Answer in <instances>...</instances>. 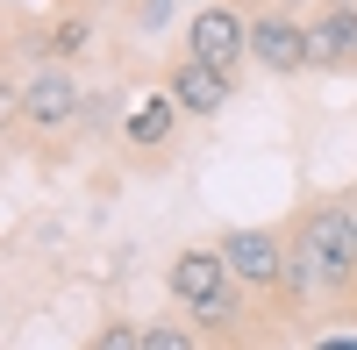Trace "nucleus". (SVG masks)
<instances>
[{"instance_id": "1", "label": "nucleus", "mask_w": 357, "mask_h": 350, "mask_svg": "<svg viewBox=\"0 0 357 350\" xmlns=\"http://www.w3.org/2000/svg\"><path fill=\"white\" fill-rule=\"evenodd\" d=\"M165 286H172L178 314H186L193 329H207V336L236 329V322H243V307H250V294H243V286H236V272H229V257H222V250H207V243L178 250V257H172V272H165Z\"/></svg>"}, {"instance_id": "2", "label": "nucleus", "mask_w": 357, "mask_h": 350, "mask_svg": "<svg viewBox=\"0 0 357 350\" xmlns=\"http://www.w3.org/2000/svg\"><path fill=\"white\" fill-rule=\"evenodd\" d=\"M293 236L314 250L321 300H357V208L350 200H314V208L293 222Z\"/></svg>"}, {"instance_id": "3", "label": "nucleus", "mask_w": 357, "mask_h": 350, "mask_svg": "<svg viewBox=\"0 0 357 350\" xmlns=\"http://www.w3.org/2000/svg\"><path fill=\"white\" fill-rule=\"evenodd\" d=\"M222 257H229V272H236V286L243 294H286V229H222V243H215Z\"/></svg>"}, {"instance_id": "4", "label": "nucleus", "mask_w": 357, "mask_h": 350, "mask_svg": "<svg viewBox=\"0 0 357 350\" xmlns=\"http://www.w3.org/2000/svg\"><path fill=\"white\" fill-rule=\"evenodd\" d=\"M186 57H200V65H215L236 79V65L250 57V22L229 8V0H207V8L186 15Z\"/></svg>"}, {"instance_id": "5", "label": "nucleus", "mask_w": 357, "mask_h": 350, "mask_svg": "<svg viewBox=\"0 0 357 350\" xmlns=\"http://www.w3.org/2000/svg\"><path fill=\"white\" fill-rule=\"evenodd\" d=\"M250 57L272 79H293V72H307V22L293 15V8H264L250 22Z\"/></svg>"}, {"instance_id": "6", "label": "nucleus", "mask_w": 357, "mask_h": 350, "mask_svg": "<svg viewBox=\"0 0 357 350\" xmlns=\"http://www.w3.org/2000/svg\"><path fill=\"white\" fill-rule=\"evenodd\" d=\"M79 114H86V100H79V79H72L65 65H43L36 79L22 86V122H29V129H50V136H57V129H72Z\"/></svg>"}, {"instance_id": "7", "label": "nucleus", "mask_w": 357, "mask_h": 350, "mask_svg": "<svg viewBox=\"0 0 357 350\" xmlns=\"http://www.w3.org/2000/svg\"><path fill=\"white\" fill-rule=\"evenodd\" d=\"M307 72H357V0H329L307 22Z\"/></svg>"}, {"instance_id": "8", "label": "nucleus", "mask_w": 357, "mask_h": 350, "mask_svg": "<svg viewBox=\"0 0 357 350\" xmlns=\"http://www.w3.org/2000/svg\"><path fill=\"white\" fill-rule=\"evenodd\" d=\"M178 100H172V86H151V93H136L122 107V143L129 151H172V136H178Z\"/></svg>"}, {"instance_id": "9", "label": "nucleus", "mask_w": 357, "mask_h": 350, "mask_svg": "<svg viewBox=\"0 0 357 350\" xmlns=\"http://www.w3.org/2000/svg\"><path fill=\"white\" fill-rule=\"evenodd\" d=\"M172 100H178V114H186V122H207V114H222L229 107V72H215V65H200V57H178L172 65Z\"/></svg>"}, {"instance_id": "10", "label": "nucleus", "mask_w": 357, "mask_h": 350, "mask_svg": "<svg viewBox=\"0 0 357 350\" xmlns=\"http://www.w3.org/2000/svg\"><path fill=\"white\" fill-rule=\"evenodd\" d=\"M143 350H207L193 322H143Z\"/></svg>"}, {"instance_id": "11", "label": "nucleus", "mask_w": 357, "mask_h": 350, "mask_svg": "<svg viewBox=\"0 0 357 350\" xmlns=\"http://www.w3.org/2000/svg\"><path fill=\"white\" fill-rule=\"evenodd\" d=\"M86 350H143V322H107V329H93Z\"/></svg>"}, {"instance_id": "12", "label": "nucleus", "mask_w": 357, "mask_h": 350, "mask_svg": "<svg viewBox=\"0 0 357 350\" xmlns=\"http://www.w3.org/2000/svg\"><path fill=\"white\" fill-rule=\"evenodd\" d=\"M86 43H93V29H86V22H57V36H50V50H57V57H79Z\"/></svg>"}, {"instance_id": "13", "label": "nucleus", "mask_w": 357, "mask_h": 350, "mask_svg": "<svg viewBox=\"0 0 357 350\" xmlns=\"http://www.w3.org/2000/svg\"><path fill=\"white\" fill-rule=\"evenodd\" d=\"M172 8H178V0H143V8H136V29H165Z\"/></svg>"}, {"instance_id": "14", "label": "nucleus", "mask_w": 357, "mask_h": 350, "mask_svg": "<svg viewBox=\"0 0 357 350\" xmlns=\"http://www.w3.org/2000/svg\"><path fill=\"white\" fill-rule=\"evenodd\" d=\"M15 122H22V86L0 79V129H15Z\"/></svg>"}, {"instance_id": "15", "label": "nucleus", "mask_w": 357, "mask_h": 350, "mask_svg": "<svg viewBox=\"0 0 357 350\" xmlns=\"http://www.w3.org/2000/svg\"><path fill=\"white\" fill-rule=\"evenodd\" d=\"M314 350H357V336H321Z\"/></svg>"}, {"instance_id": "16", "label": "nucleus", "mask_w": 357, "mask_h": 350, "mask_svg": "<svg viewBox=\"0 0 357 350\" xmlns=\"http://www.w3.org/2000/svg\"><path fill=\"white\" fill-rule=\"evenodd\" d=\"M200 8H207V0H200Z\"/></svg>"}]
</instances>
